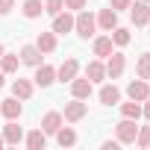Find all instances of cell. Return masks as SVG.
I'll return each instance as SVG.
<instances>
[{
    "label": "cell",
    "instance_id": "cell-23",
    "mask_svg": "<svg viewBox=\"0 0 150 150\" xmlns=\"http://www.w3.org/2000/svg\"><path fill=\"white\" fill-rule=\"evenodd\" d=\"M56 141H59L62 147H71V144H77V132H74L71 127H59V129H56Z\"/></svg>",
    "mask_w": 150,
    "mask_h": 150
},
{
    "label": "cell",
    "instance_id": "cell-9",
    "mask_svg": "<svg viewBox=\"0 0 150 150\" xmlns=\"http://www.w3.org/2000/svg\"><path fill=\"white\" fill-rule=\"evenodd\" d=\"M127 94H129V100H147L150 97V86H147V80H132L129 86H127Z\"/></svg>",
    "mask_w": 150,
    "mask_h": 150
},
{
    "label": "cell",
    "instance_id": "cell-28",
    "mask_svg": "<svg viewBox=\"0 0 150 150\" xmlns=\"http://www.w3.org/2000/svg\"><path fill=\"white\" fill-rule=\"evenodd\" d=\"M135 144H138V147H150V127H138Z\"/></svg>",
    "mask_w": 150,
    "mask_h": 150
},
{
    "label": "cell",
    "instance_id": "cell-30",
    "mask_svg": "<svg viewBox=\"0 0 150 150\" xmlns=\"http://www.w3.org/2000/svg\"><path fill=\"white\" fill-rule=\"evenodd\" d=\"M65 9H71V12H80V9H86V0H65Z\"/></svg>",
    "mask_w": 150,
    "mask_h": 150
},
{
    "label": "cell",
    "instance_id": "cell-15",
    "mask_svg": "<svg viewBox=\"0 0 150 150\" xmlns=\"http://www.w3.org/2000/svg\"><path fill=\"white\" fill-rule=\"evenodd\" d=\"M86 77H88L91 83H103V80H106V65H103L100 59L88 62V65H86Z\"/></svg>",
    "mask_w": 150,
    "mask_h": 150
},
{
    "label": "cell",
    "instance_id": "cell-3",
    "mask_svg": "<svg viewBox=\"0 0 150 150\" xmlns=\"http://www.w3.org/2000/svg\"><path fill=\"white\" fill-rule=\"evenodd\" d=\"M124 68H127V56L121 50H112L106 56V80H118L124 74Z\"/></svg>",
    "mask_w": 150,
    "mask_h": 150
},
{
    "label": "cell",
    "instance_id": "cell-11",
    "mask_svg": "<svg viewBox=\"0 0 150 150\" xmlns=\"http://www.w3.org/2000/svg\"><path fill=\"white\" fill-rule=\"evenodd\" d=\"M21 112H24V106H21V100H18L15 94H12L9 100H3V106H0V115H6L9 121H18Z\"/></svg>",
    "mask_w": 150,
    "mask_h": 150
},
{
    "label": "cell",
    "instance_id": "cell-5",
    "mask_svg": "<svg viewBox=\"0 0 150 150\" xmlns=\"http://www.w3.org/2000/svg\"><path fill=\"white\" fill-rule=\"evenodd\" d=\"M86 115H88V106H86L83 100L74 97L71 103H65V115H62V118H65V121H71V124H77V121H83Z\"/></svg>",
    "mask_w": 150,
    "mask_h": 150
},
{
    "label": "cell",
    "instance_id": "cell-38",
    "mask_svg": "<svg viewBox=\"0 0 150 150\" xmlns=\"http://www.w3.org/2000/svg\"><path fill=\"white\" fill-rule=\"evenodd\" d=\"M144 3H150V0H144Z\"/></svg>",
    "mask_w": 150,
    "mask_h": 150
},
{
    "label": "cell",
    "instance_id": "cell-16",
    "mask_svg": "<svg viewBox=\"0 0 150 150\" xmlns=\"http://www.w3.org/2000/svg\"><path fill=\"white\" fill-rule=\"evenodd\" d=\"M91 50H94L97 59H106V56L112 53V35H97L94 44H91Z\"/></svg>",
    "mask_w": 150,
    "mask_h": 150
},
{
    "label": "cell",
    "instance_id": "cell-18",
    "mask_svg": "<svg viewBox=\"0 0 150 150\" xmlns=\"http://www.w3.org/2000/svg\"><path fill=\"white\" fill-rule=\"evenodd\" d=\"M12 94H15L18 100H30V97H33V83H30V80H21V77H18V80L12 83Z\"/></svg>",
    "mask_w": 150,
    "mask_h": 150
},
{
    "label": "cell",
    "instance_id": "cell-33",
    "mask_svg": "<svg viewBox=\"0 0 150 150\" xmlns=\"http://www.w3.org/2000/svg\"><path fill=\"white\" fill-rule=\"evenodd\" d=\"M141 103H144V106H141V115L150 121V97H147V100H141Z\"/></svg>",
    "mask_w": 150,
    "mask_h": 150
},
{
    "label": "cell",
    "instance_id": "cell-22",
    "mask_svg": "<svg viewBox=\"0 0 150 150\" xmlns=\"http://www.w3.org/2000/svg\"><path fill=\"white\" fill-rule=\"evenodd\" d=\"M18 65H21L18 53H3V56H0V71H3V74H15Z\"/></svg>",
    "mask_w": 150,
    "mask_h": 150
},
{
    "label": "cell",
    "instance_id": "cell-36",
    "mask_svg": "<svg viewBox=\"0 0 150 150\" xmlns=\"http://www.w3.org/2000/svg\"><path fill=\"white\" fill-rule=\"evenodd\" d=\"M3 144H6V138H3V132H0V147H3Z\"/></svg>",
    "mask_w": 150,
    "mask_h": 150
},
{
    "label": "cell",
    "instance_id": "cell-7",
    "mask_svg": "<svg viewBox=\"0 0 150 150\" xmlns=\"http://www.w3.org/2000/svg\"><path fill=\"white\" fill-rule=\"evenodd\" d=\"M80 74V62L77 59H65L59 68H56V80H62V83H71L74 77Z\"/></svg>",
    "mask_w": 150,
    "mask_h": 150
},
{
    "label": "cell",
    "instance_id": "cell-20",
    "mask_svg": "<svg viewBox=\"0 0 150 150\" xmlns=\"http://www.w3.org/2000/svg\"><path fill=\"white\" fill-rule=\"evenodd\" d=\"M3 138H6V144H21V138H24V129L18 127V121H9V124L3 127Z\"/></svg>",
    "mask_w": 150,
    "mask_h": 150
},
{
    "label": "cell",
    "instance_id": "cell-25",
    "mask_svg": "<svg viewBox=\"0 0 150 150\" xmlns=\"http://www.w3.org/2000/svg\"><path fill=\"white\" fill-rule=\"evenodd\" d=\"M135 74H138V80H150V53H141V56H138Z\"/></svg>",
    "mask_w": 150,
    "mask_h": 150
},
{
    "label": "cell",
    "instance_id": "cell-34",
    "mask_svg": "<svg viewBox=\"0 0 150 150\" xmlns=\"http://www.w3.org/2000/svg\"><path fill=\"white\" fill-rule=\"evenodd\" d=\"M103 150H118V141H103Z\"/></svg>",
    "mask_w": 150,
    "mask_h": 150
},
{
    "label": "cell",
    "instance_id": "cell-2",
    "mask_svg": "<svg viewBox=\"0 0 150 150\" xmlns=\"http://www.w3.org/2000/svg\"><path fill=\"white\" fill-rule=\"evenodd\" d=\"M115 135H118V144H135V135H138V124L132 118H121L115 124Z\"/></svg>",
    "mask_w": 150,
    "mask_h": 150
},
{
    "label": "cell",
    "instance_id": "cell-1",
    "mask_svg": "<svg viewBox=\"0 0 150 150\" xmlns=\"http://www.w3.org/2000/svg\"><path fill=\"white\" fill-rule=\"evenodd\" d=\"M74 30H77V35H80V38H91V35H94V30H97V18H94L91 12L80 9V12H77V18H74Z\"/></svg>",
    "mask_w": 150,
    "mask_h": 150
},
{
    "label": "cell",
    "instance_id": "cell-31",
    "mask_svg": "<svg viewBox=\"0 0 150 150\" xmlns=\"http://www.w3.org/2000/svg\"><path fill=\"white\" fill-rule=\"evenodd\" d=\"M129 3H132V0H112L109 6H112L115 12H121V9H129Z\"/></svg>",
    "mask_w": 150,
    "mask_h": 150
},
{
    "label": "cell",
    "instance_id": "cell-4",
    "mask_svg": "<svg viewBox=\"0 0 150 150\" xmlns=\"http://www.w3.org/2000/svg\"><path fill=\"white\" fill-rule=\"evenodd\" d=\"M129 21L135 27H147L150 24V3H144V0H138L135 6L129 3Z\"/></svg>",
    "mask_w": 150,
    "mask_h": 150
},
{
    "label": "cell",
    "instance_id": "cell-17",
    "mask_svg": "<svg viewBox=\"0 0 150 150\" xmlns=\"http://www.w3.org/2000/svg\"><path fill=\"white\" fill-rule=\"evenodd\" d=\"M35 47H38L41 53H53V50H56V33H53V30H50V33H38Z\"/></svg>",
    "mask_w": 150,
    "mask_h": 150
},
{
    "label": "cell",
    "instance_id": "cell-24",
    "mask_svg": "<svg viewBox=\"0 0 150 150\" xmlns=\"http://www.w3.org/2000/svg\"><path fill=\"white\" fill-rule=\"evenodd\" d=\"M44 12V3H41V0H24V18H38Z\"/></svg>",
    "mask_w": 150,
    "mask_h": 150
},
{
    "label": "cell",
    "instance_id": "cell-12",
    "mask_svg": "<svg viewBox=\"0 0 150 150\" xmlns=\"http://www.w3.org/2000/svg\"><path fill=\"white\" fill-rule=\"evenodd\" d=\"M97 27L100 30H106V33H112L115 27H118V12L109 6V9H100V15H97Z\"/></svg>",
    "mask_w": 150,
    "mask_h": 150
},
{
    "label": "cell",
    "instance_id": "cell-13",
    "mask_svg": "<svg viewBox=\"0 0 150 150\" xmlns=\"http://www.w3.org/2000/svg\"><path fill=\"white\" fill-rule=\"evenodd\" d=\"M21 62L38 68V65H41V50H38L35 44H24V47H21Z\"/></svg>",
    "mask_w": 150,
    "mask_h": 150
},
{
    "label": "cell",
    "instance_id": "cell-29",
    "mask_svg": "<svg viewBox=\"0 0 150 150\" xmlns=\"http://www.w3.org/2000/svg\"><path fill=\"white\" fill-rule=\"evenodd\" d=\"M65 9V0H47V3H44V12L47 15H59Z\"/></svg>",
    "mask_w": 150,
    "mask_h": 150
},
{
    "label": "cell",
    "instance_id": "cell-37",
    "mask_svg": "<svg viewBox=\"0 0 150 150\" xmlns=\"http://www.w3.org/2000/svg\"><path fill=\"white\" fill-rule=\"evenodd\" d=\"M3 53H6V50H3V44H0V56H3Z\"/></svg>",
    "mask_w": 150,
    "mask_h": 150
},
{
    "label": "cell",
    "instance_id": "cell-26",
    "mask_svg": "<svg viewBox=\"0 0 150 150\" xmlns=\"http://www.w3.org/2000/svg\"><path fill=\"white\" fill-rule=\"evenodd\" d=\"M121 115H124V118H132V121H138V118H141V103H138V100L121 103Z\"/></svg>",
    "mask_w": 150,
    "mask_h": 150
},
{
    "label": "cell",
    "instance_id": "cell-35",
    "mask_svg": "<svg viewBox=\"0 0 150 150\" xmlns=\"http://www.w3.org/2000/svg\"><path fill=\"white\" fill-rule=\"evenodd\" d=\"M3 83H6V74H3V71H0V88H3Z\"/></svg>",
    "mask_w": 150,
    "mask_h": 150
},
{
    "label": "cell",
    "instance_id": "cell-14",
    "mask_svg": "<svg viewBox=\"0 0 150 150\" xmlns=\"http://www.w3.org/2000/svg\"><path fill=\"white\" fill-rule=\"evenodd\" d=\"M62 121H65L62 112H47V115L41 118V129H44L47 135H56V129L62 127Z\"/></svg>",
    "mask_w": 150,
    "mask_h": 150
},
{
    "label": "cell",
    "instance_id": "cell-19",
    "mask_svg": "<svg viewBox=\"0 0 150 150\" xmlns=\"http://www.w3.org/2000/svg\"><path fill=\"white\" fill-rule=\"evenodd\" d=\"M100 103H103V106L121 103V88H118V86H103V88H100Z\"/></svg>",
    "mask_w": 150,
    "mask_h": 150
},
{
    "label": "cell",
    "instance_id": "cell-8",
    "mask_svg": "<svg viewBox=\"0 0 150 150\" xmlns=\"http://www.w3.org/2000/svg\"><path fill=\"white\" fill-rule=\"evenodd\" d=\"M91 86H94V83H91L88 77H86V80L74 77V80H71V94L77 97V100H88V97H91Z\"/></svg>",
    "mask_w": 150,
    "mask_h": 150
},
{
    "label": "cell",
    "instance_id": "cell-10",
    "mask_svg": "<svg viewBox=\"0 0 150 150\" xmlns=\"http://www.w3.org/2000/svg\"><path fill=\"white\" fill-rule=\"evenodd\" d=\"M71 30H74V15H71V12L53 15V33H56V35H65V33H71Z\"/></svg>",
    "mask_w": 150,
    "mask_h": 150
},
{
    "label": "cell",
    "instance_id": "cell-21",
    "mask_svg": "<svg viewBox=\"0 0 150 150\" xmlns=\"http://www.w3.org/2000/svg\"><path fill=\"white\" fill-rule=\"evenodd\" d=\"M44 144H47V132H44L41 127L27 135V147H30V150H44Z\"/></svg>",
    "mask_w": 150,
    "mask_h": 150
},
{
    "label": "cell",
    "instance_id": "cell-6",
    "mask_svg": "<svg viewBox=\"0 0 150 150\" xmlns=\"http://www.w3.org/2000/svg\"><path fill=\"white\" fill-rule=\"evenodd\" d=\"M33 83H35V86H41V88L53 86V83H56V68H53V65H44V62H41V65L35 68V77H33Z\"/></svg>",
    "mask_w": 150,
    "mask_h": 150
},
{
    "label": "cell",
    "instance_id": "cell-27",
    "mask_svg": "<svg viewBox=\"0 0 150 150\" xmlns=\"http://www.w3.org/2000/svg\"><path fill=\"white\" fill-rule=\"evenodd\" d=\"M112 44H118V47H127V44H129V30H124V27H115V30H112Z\"/></svg>",
    "mask_w": 150,
    "mask_h": 150
},
{
    "label": "cell",
    "instance_id": "cell-32",
    "mask_svg": "<svg viewBox=\"0 0 150 150\" xmlns=\"http://www.w3.org/2000/svg\"><path fill=\"white\" fill-rule=\"evenodd\" d=\"M12 6H15V0H0V15H9Z\"/></svg>",
    "mask_w": 150,
    "mask_h": 150
}]
</instances>
